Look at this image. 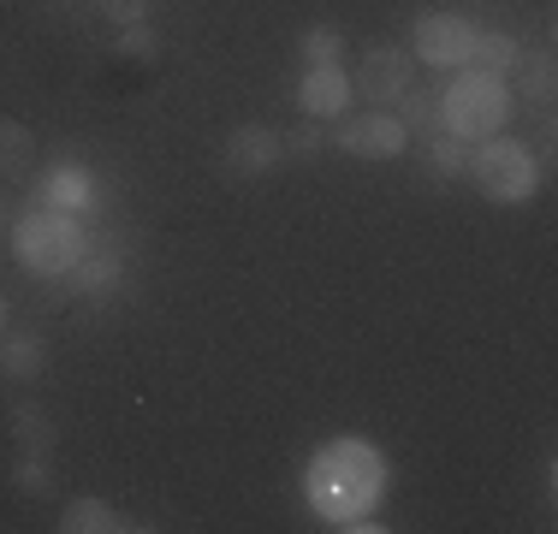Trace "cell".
<instances>
[{"label": "cell", "mask_w": 558, "mask_h": 534, "mask_svg": "<svg viewBox=\"0 0 558 534\" xmlns=\"http://www.w3.org/2000/svg\"><path fill=\"white\" fill-rule=\"evenodd\" d=\"M410 53L404 48H392V43H375L356 60V72H351V96H363L368 107H392L398 96H410Z\"/></svg>", "instance_id": "52a82bcc"}, {"label": "cell", "mask_w": 558, "mask_h": 534, "mask_svg": "<svg viewBox=\"0 0 558 534\" xmlns=\"http://www.w3.org/2000/svg\"><path fill=\"white\" fill-rule=\"evenodd\" d=\"M517 65H523V89H529V101L547 107V101H553V60H547V53H535V60H517Z\"/></svg>", "instance_id": "44dd1931"}, {"label": "cell", "mask_w": 558, "mask_h": 534, "mask_svg": "<svg viewBox=\"0 0 558 534\" xmlns=\"http://www.w3.org/2000/svg\"><path fill=\"white\" fill-rule=\"evenodd\" d=\"M470 149H475V143L451 137V131H434V137H428V167H434V179H470Z\"/></svg>", "instance_id": "e0dca14e"}, {"label": "cell", "mask_w": 558, "mask_h": 534, "mask_svg": "<svg viewBox=\"0 0 558 534\" xmlns=\"http://www.w3.org/2000/svg\"><path fill=\"white\" fill-rule=\"evenodd\" d=\"M310 499L339 529H380L368 523V511L387 499V458L363 439H333L310 463Z\"/></svg>", "instance_id": "6da1fadb"}, {"label": "cell", "mask_w": 558, "mask_h": 534, "mask_svg": "<svg viewBox=\"0 0 558 534\" xmlns=\"http://www.w3.org/2000/svg\"><path fill=\"white\" fill-rule=\"evenodd\" d=\"M351 77L339 72V65H310L303 72V84H298V107H303V119H344L351 113Z\"/></svg>", "instance_id": "9c48e42d"}, {"label": "cell", "mask_w": 558, "mask_h": 534, "mask_svg": "<svg viewBox=\"0 0 558 534\" xmlns=\"http://www.w3.org/2000/svg\"><path fill=\"white\" fill-rule=\"evenodd\" d=\"M0 332H7V298H0Z\"/></svg>", "instance_id": "cb8c5ba5"}, {"label": "cell", "mask_w": 558, "mask_h": 534, "mask_svg": "<svg viewBox=\"0 0 558 534\" xmlns=\"http://www.w3.org/2000/svg\"><path fill=\"white\" fill-rule=\"evenodd\" d=\"M470 48H475V19H463V12H422L410 24V53L440 65V72L470 65Z\"/></svg>", "instance_id": "8992f818"}, {"label": "cell", "mask_w": 558, "mask_h": 534, "mask_svg": "<svg viewBox=\"0 0 558 534\" xmlns=\"http://www.w3.org/2000/svg\"><path fill=\"white\" fill-rule=\"evenodd\" d=\"M12 250H19V262L31 267L36 279H60L84 262L89 238H84V220H77V214H65L54 203H36V208H24L19 226H12Z\"/></svg>", "instance_id": "7a4b0ae2"}, {"label": "cell", "mask_w": 558, "mask_h": 534, "mask_svg": "<svg viewBox=\"0 0 558 534\" xmlns=\"http://www.w3.org/2000/svg\"><path fill=\"white\" fill-rule=\"evenodd\" d=\"M125 529H149V523H131V517H119L108 499H72L60 511V534H125Z\"/></svg>", "instance_id": "30bf717a"}, {"label": "cell", "mask_w": 558, "mask_h": 534, "mask_svg": "<svg viewBox=\"0 0 558 534\" xmlns=\"http://www.w3.org/2000/svg\"><path fill=\"white\" fill-rule=\"evenodd\" d=\"M517 60H523V43H517V36H505V31H475V48H470V65H475V72L511 77Z\"/></svg>", "instance_id": "5bb4252c"}, {"label": "cell", "mask_w": 558, "mask_h": 534, "mask_svg": "<svg viewBox=\"0 0 558 534\" xmlns=\"http://www.w3.org/2000/svg\"><path fill=\"white\" fill-rule=\"evenodd\" d=\"M298 48H303V60H310V65H339L344 36H339V24H310V31L298 36Z\"/></svg>", "instance_id": "d6986e66"}, {"label": "cell", "mask_w": 558, "mask_h": 534, "mask_svg": "<svg viewBox=\"0 0 558 534\" xmlns=\"http://www.w3.org/2000/svg\"><path fill=\"white\" fill-rule=\"evenodd\" d=\"M279 160H286V131L274 125H238L232 143H226V172L232 179H268Z\"/></svg>", "instance_id": "ba28073f"}, {"label": "cell", "mask_w": 558, "mask_h": 534, "mask_svg": "<svg viewBox=\"0 0 558 534\" xmlns=\"http://www.w3.org/2000/svg\"><path fill=\"white\" fill-rule=\"evenodd\" d=\"M119 53H125V60H143V65L161 60V36L149 31V19H143V24H125V31H119Z\"/></svg>", "instance_id": "ffe728a7"}, {"label": "cell", "mask_w": 558, "mask_h": 534, "mask_svg": "<svg viewBox=\"0 0 558 534\" xmlns=\"http://www.w3.org/2000/svg\"><path fill=\"white\" fill-rule=\"evenodd\" d=\"M505 113H511L505 77L458 65V77H451L446 96H440V131H451V137H463V143H487V137H499Z\"/></svg>", "instance_id": "3957f363"}, {"label": "cell", "mask_w": 558, "mask_h": 534, "mask_svg": "<svg viewBox=\"0 0 558 534\" xmlns=\"http://www.w3.org/2000/svg\"><path fill=\"white\" fill-rule=\"evenodd\" d=\"M0 374H7V380H43L48 374V339L43 332H7V339H0Z\"/></svg>", "instance_id": "8fae6325"}, {"label": "cell", "mask_w": 558, "mask_h": 534, "mask_svg": "<svg viewBox=\"0 0 558 534\" xmlns=\"http://www.w3.org/2000/svg\"><path fill=\"white\" fill-rule=\"evenodd\" d=\"M470 179L487 203L499 208H517L541 191V160L523 149V143H505V137H487L470 149Z\"/></svg>", "instance_id": "277c9868"}, {"label": "cell", "mask_w": 558, "mask_h": 534, "mask_svg": "<svg viewBox=\"0 0 558 534\" xmlns=\"http://www.w3.org/2000/svg\"><path fill=\"white\" fill-rule=\"evenodd\" d=\"M96 7L108 12L119 31H125V24H143V19H149V0H96Z\"/></svg>", "instance_id": "603a6c76"}, {"label": "cell", "mask_w": 558, "mask_h": 534, "mask_svg": "<svg viewBox=\"0 0 558 534\" xmlns=\"http://www.w3.org/2000/svg\"><path fill=\"white\" fill-rule=\"evenodd\" d=\"M322 143H327V137H322V119H303L298 131H286V155H298V160H310Z\"/></svg>", "instance_id": "7402d4cb"}, {"label": "cell", "mask_w": 558, "mask_h": 534, "mask_svg": "<svg viewBox=\"0 0 558 534\" xmlns=\"http://www.w3.org/2000/svg\"><path fill=\"white\" fill-rule=\"evenodd\" d=\"M12 487L24 493V499H54L60 493V470L48 451H19V463H12Z\"/></svg>", "instance_id": "9a60e30c"}, {"label": "cell", "mask_w": 558, "mask_h": 534, "mask_svg": "<svg viewBox=\"0 0 558 534\" xmlns=\"http://www.w3.org/2000/svg\"><path fill=\"white\" fill-rule=\"evenodd\" d=\"M36 172V131L24 119H7L0 113V179H31Z\"/></svg>", "instance_id": "7c38bea8"}, {"label": "cell", "mask_w": 558, "mask_h": 534, "mask_svg": "<svg viewBox=\"0 0 558 534\" xmlns=\"http://www.w3.org/2000/svg\"><path fill=\"white\" fill-rule=\"evenodd\" d=\"M48 203L65 208V214H77V208H96V179H89L84 167H54L48 172Z\"/></svg>", "instance_id": "2e32d148"}, {"label": "cell", "mask_w": 558, "mask_h": 534, "mask_svg": "<svg viewBox=\"0 0 558 534\" xmlns=\"http://www.w3.org/2000/svg\"><path fill=\"white\" fill-rule=\"evenodd\" d=\"M333 149L351 155V160H398L410 149V131L398 125V113H387V107H363V113L339 119Z\"/></svg>", "instance_id": "5b68a950"}, {"label": "cell", "mask_w": 558, "mask_h": 534, "mask_svg": "<svg viewBox=\"0 0 558 534\" xmlns=\"http://www.w3.org/2000/svg\"><path fill=\"white\" fill-rule=\"evenodd\" d=\"M119 267H125L119 250H96V256L84 250V262L72 267V279H77V291H113L119 286Z\"/></svg>", "instance_id": "ac0fdd59"}, {"label": "cell", "mask_w": 558, "mask_h": 534, "mask_svg": "<svg viewBox=\"0 0 558 534\" xmlns=\"http://www.w3.org/2000/svg\"><path fill=\"white\" fill-rule=\"evenodd\" d=\"M7 422H12V439H19V451H54L60 427H54V416H48L36 398H19V404L7 410Z\"/></svg>", "instance_id": "4fadbf2b"}]
</instances>
